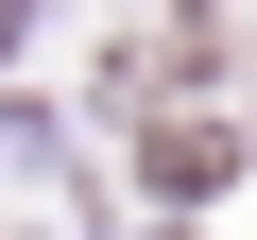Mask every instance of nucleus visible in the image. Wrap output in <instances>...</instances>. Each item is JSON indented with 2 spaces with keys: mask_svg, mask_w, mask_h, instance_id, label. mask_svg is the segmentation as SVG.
<instances>
[{
  "mask_svg": "<svg viewBox=\"0 0 257 240\" xmlns=\"http://www.w3.org/2000/svg\"><path fill=\"white\" fill-rule=\"evenodd\" d=\"M138 172H155V189H223V172H240V138H223V120H155Z\"/></svg>",
  "mask_w": 257,
  "mask_h": 240,
  "instance_id": "f257e3e1",
  "label": "nucleus"
},
{
  "mask_svg": "<svg viewBox=\"0 0 257 240\" xmlns=\"http://www.w3.org/2000/svg\"><path fill=\"white\" fill-rule=\"evenodd\" d=\"M0 35H18V0H0Z\"/></svg>",
  "mask_w": 257,
  "mask_h": 240,
  "instance_id": "f03ea898",
  "label": "nucleus"
}]
</instances>
